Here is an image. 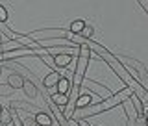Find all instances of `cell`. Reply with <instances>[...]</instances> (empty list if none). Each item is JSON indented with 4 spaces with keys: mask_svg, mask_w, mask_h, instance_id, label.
<instances>
[{
    "mask_svg": "<svg viewBox=\"0 0 148 126\" xmlns=\"http://www.w3.org/2000/svg\"><path fill=\"white\" fill-rule=\"evenodd\" d=\"M11 111H6L4 109L2 113H0V124H4V126H9V123H11Z\"/></svg>",
    "mask_w": 148,
    "mask_h": 126,
    "instance_id": "obj_12",
    "label": "cell"
},
{
    "mask_svg": "<svg viewBox=\"0 0 148 126\" xmlns=\"http://www.w3.org/2000/svg\"><path fill=\"white\" fill-rule=\"evenodd\" d=\"M9 108L11 109H17V108H22V109H28V111H39L35 108V106H30V104H26V102H11V104H9Z\"/></svg>",
    "mask_w": 148,
    "mask_h": 126,
    "instance_id": "obj_10",
    "label": "cell"
},
{
    "mask_svg": "<svg viewBox=\"0 0 148 126\" xmlns=\"http://www.w3.org/2000/svg\"><path fill=\"white\" fill-rule=\"evenodd\" d=\"M95 126H100V124H95Z\"/></svg>",
    "mask_w": 148,
    "mask_h": 126,
    "instance_id": "obj_17",
    "label": "cell"
},
{
    "mask_svg": "<svg viewBox=\"0 0 148 126\" xmlns=\"http://www.w3.org/2000/svg\"><path fill=\"white\" fill-rule=\"evenodd\" d=\"M59 78H61V74H59L58 71H52V72H48V74L45 76V80H43V85L46 87V89H52V87H56V85H58Z\"/></svg>",
    "mask_w": 148,
    "mask_h": 126,
    "instance_id": "obj_3",
    "label": "cell"
},
{
    "mask_svg": "<svg viewBox=\"0 0 148 126\" xmlns=\"http://www.w3.org/2000/svg\"><path fill=\"white\" fill-rule=\"evenodd\" d=\"M22 89H24V95L28 96V98H35V96H37V85H35L34 82L24 80V85H22Z\"/></svg>",
    "mask_w": 148,
    "mask_h": 126,
    "instance_id": "obj_7",
    "label": "cell"
},
{
    "mask_svg": "<svg viewBox=\"0 0 148 126\" xmlns=\"http://www.w3.org/2000/svg\"><path fill=\"white\" fill-rule=\"evenodd\" d=\"M85 24H87V22L83 21V19H76V21H72V22H71V34H72V35L80 34L83 28H85Z\"/></svg>",
    "mask_w": 148,
    "mask_h": 126,
    "instance_id": "obj_9",
    "label": "cell"
},
{
    "mask_svg": "<svg viewBox=\"0 0 148 126\" xmlns=\"http://www.w3.org/2000/svg\"><path fill=\"white\" fill-rule=\"evenodd\" d=\"M2 111H4V108H2V106H0V113H2Z\"/></svg>",
    "mask_w": 148,
    "mask_h": 126,
    "instance_id": "obj_16",
    "label": "cell"
},
{
    "mask_svg": "<svg viewBox=\"0 0 148 126\" xmlns=\"http://www.w3.org/2000/svg\"><path fill=\"white\" fill-rule=\"evenodd\" d=\"M92 34H95V30H92V26H89V24H85V28L80 32L82 39H85V41H89L91 37H92Z\"/></svg>",
    "mask_w": 148,
    "mask_h": 126,
    "instance_id": "obj_11",
    "label": "cell"
},
{
    "mask_svg": "<svg viewBox=\"0 0 148 126\" xmlns=\"http://www.w3.org/2000/svg\"><path fill=\"white\" fill-rule=\"evenodd\" d=\"M6 21H8V9H6V6L0 4V22H6Z\"/></svg>",
    "mask_w": 148,
    "mask_h": 126,
    "instance_id": "obj_14",
    "label": "cell"
},
{
    "mask_svg": "<svg viewBox=\"0 0 148 126\" xmlns=\"http://www.w3.org/2000/svg\"><path fill=\"white\" fill-rule=\"evenodd\" d=\"M92 96H96L95 93H91L89 89H83V93H80L76 98V109H83V108H89L92 104Z\"/></svg>",
    "mask_w": 148,
    "mask_h": 126,
    "instance_id": "obj_1",
    "label": "cell"
},
{
    "mask_svg": "<svg viewBox=\"0 0 148 126\" xmlns=\"http://www.w3.org/2000/svg\"><path fill=\"white\" fill-rule=\"evenodd\" d=\"M8 85L11 87L13 91L22 89V85H24V78H22L21 74H9V78H8Z\"/></svg>",
    "mask_w": 148,
    "mask_h": 126,
    "instance_id": "obj_4",
    "label": "cell"
},
{
    "mask_svg": "<svg viewBox=\"0 0 148 126\" xmlns=\"http://www.w3.org/2000/svg\"><path fill=\"white\" fill-rule=\"evenodd\" d=\"M69 89H71V80L67 76H61L56 85V93H61V95H69Z\"/></svg>",
    "mask_w": 148,
    "mask_h": 126,
    "instance_id": "obj_6",
    "label": "cell"
},
{
    "mask_svg": "<svg viewBox=\"0 0 148 126\" xmlns=\"http://www.w3.org/2000/svg\"><path fill=\"white\" fill-rule=\"evenodd\" d=\"M13 89H11V87H9V85H0V95H4V96H8L9 95V93H11Z\"/></svg>",
    "mask_w": 148,
    "mask_h": 126,
    "instance_id": "obj_15",
    "label": "cell"
},
{
    "mask_svg": "<svg viewBox=\"0 0 148 126\" xmlns=\"http://www.w3.org/2000/svg\"><path fill=\"white\" fill-rule=\"evenodd\" d=\"M21 120H22V126H37L34 117H24V119H21Z\"/></svg>",
    "mask_w": 148,
    "mask_h": 126,
    "instance_id": "obj_13",
    "label": "cell"
},
{
    "mask_svg": "<svg viewBox=\"0 0 148 126\" xmlns=\"http://www.w3.org/2000/svg\"><path fill=\"white\" fill-rule=\"evenodd\" d=\"M50 100H52L56 106H59V108H65V106L69 104V95H61V93H54V95L50 96Z\"/></svg>",
    "mask_w": 148,
    "mask_h": 126,
    "instance_id": "obj_8",
    "label": "cell"
},
{
    "mask_svg": "<svg viewBox=\"0 0 148 126\" xmlns=\"http://www.w3.org/2000/svg\"><path fill=\"white\" fill-rule=\"evenodd\" d=\"M52 63L56 65V69H67L69 65L72 63V56L69 52H59V54H54L52 56Z\"/></svg>",
    "mask_w": 148,
    "mask_h": 126,
    "instance_id": "obj_2",
    "label": "cell"
},
{
    "mask_svg": "<svg viewBox=\"0 0 148 126\" xmlns=\"http://www.w3.org/2000/svg\"><path fill=\"white\" fill-rule=\"evenodd\" d=\"M34 119H35L37 126H52V117L46 111H37L34 115Z\"/></svg>",
    "mask_w": 148,
    "mask_h": 126,
    "instance_id": "obj_5",
    "label": "cell"
}]
</instances>
